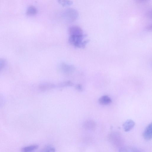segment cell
<instances>
[{
    "label": "cell",
    "mask_w": 152,
    "mask_h": 152,
    "mask_svg": "<svg viewBox=\"0 0 152 152\" xmlns=\"http://www.w3.org/2000/svg\"><path fill=\"white\" fill-rule=\"evenodd\" d=\"M86 37V35L85 34L82 35L70 36L69 42L76 47L84 48L88 42L89 41L85 39Z\"/></svg>",
    "instance_id": "obj_1"
},
{
    "label": "cell",
    "mask_w": 152,
    "mask_h": 152,
    "mask_svg": "<svg viewBox=\"0 0 152 152\" xmlns=\"http://www.w3.org/2000/svg\"><path fill=\"white\" fill-rule=\"evenodd\" d=\"M63 18L67 21L72 22L75 21L78 19V13L75 9L69 8L66 9L63 14Z\"/></svg>",
    "instance_id": "obj_2"
},
{
    "label": "cell",
    "mask_w": 152,
    "mask_h": 152,
    "mask_svg": "<svg viewBox=\"0 0 152 152\" xmlns=\"http://www.w3.org/2000/svg\"><path fill=\"white\" fill-rule=\"evenodd\" d=\"M59 69L61 72L66 74H70L73 73L76 70L74 66L62 62L60 64Z\"/></svg>",
    "instance_id": "obj_3"
},
{
    "label": "cell",
    "mask_w": 152,
    "mask_h": 152,
    "mask_svg": "<svg viewBox=\"0 0 152 152\" xmlns=\"http://www.w3.org/2000/svg\"><path fill=\"white\" fill-rule=\"evenodd\" d=\"M69 32L70 36L82 35L84 34L82 29L77 26L70 27L69 29Z\"/></svg>",
    "instance_id": "obj_4"
},
{
    "label": "cell",
    "mask_w": 152,
    "mask_h": 152,
    "mask_svg": "<svg viewBox=\"0 0 152 152\" xmlns=\"http://www.w3.org/2000/svg\"><path fill=\"white\" fill-rule=\"evenodd\" d=\"M56 87V85L53 83H45L40 84L39 87V89L41 92H46L54 89Z\"/></svg>",
    "instance_id": "obj_5"
},
{
    "label": "cell",
    "mask_w": 152,
    "mask_h": 152,
    "mask_svg": "<svg viewBox=\"0 0 152 152\" xmlns=\"http://www.w3.org/2000/svg\"><path fill=\"white\" fill-rule=\"evenodd\" d=\"M143 137L145 139L150 140L152 138V123L149 124L146 128L143 133Z\"/></svg>",
    "instance_id": "obj_6"
},
{
    "label": "cell",
    "mask_w": 152,
    "mask_h": 152,
    "mask_svg": "<svg viewBox=\"0 0 152 152\" xmlns=\"http://www.w3.org/2000/svg\"><path fill=\"white\" fill-rule=\"evenodd\" d=\"M135 125V123L133 121L131 120H128L123 124V128L125 132H128L134 128Z\"/></svg>",
    "instance_id": "obj_7"
},
{
    "label": "cell",
    "mask_w": 152,
    "mask_h": 152,
    "mask_svg": "<svg viewBox=\"0 0 152 152\" xmlns=\"http://www.w3.org/2000/svg\"><path fill=\"white\" fill-rule=\"evenodd\" d=\"M112 102L111 98L107 95L101 97L98 99V103L101 105L106 106L109 105Z\"/></svg>",
    "instance_id": "obj_8"
},
{
    "label": "cell",
    "mask_w": 152,
    "mask_h": 152,
    "mask_svg": "<svg viewBox=\"0 0 152 152\" xmlns=\"http://www.w3.org/2000/svg\"><path fill=\"white\" fill-rule=\"evenodd\" d=\"M119 152H141L137 148L132 146H125L121 148Z\"/></svg>",
    "instance_id": "obj_9"
},
{
    "label": "cell",
    "mask_w": 152,
    "mask_h": 152,
    "mask_svg": "<svg viewBox=\"0 0 152 152\" xmlns=\"http://www.w3.org/2000/svg\"><path fill=\"white\" fill-rule=\"evenodd\" d=\"M39 146L37 145H33L22 148L21 149L22 152H30L37 149Z\"/></svg>",
    "instance_id": "obj_10"
},
{
    "label": "cell",
    "mask_w": 152,
    "mask_h": 152,
    "mask_svg": "<svg viewBox=\"0 0 152 152\" xmlns=\"http://www.w3.org/2000/svg\"><path fill=\"white\" fill-rule=\"evenodd\" d=\"M37 9L35 7L32 6H29L26 11L27 14L30 16L34 15L37 14Z\"/></svg>",
    "instance_id": "obj_11"
},
{
    "label": "cell",
    "mask_w": 152,
    "mask_h": 152,
    "mask_svg": "<svg viewBox=\"0 0 152 152\" xmlns=\"http://www.w3.org/2000/svg\"><path fill=\"white\" fill-rule=\"evenodd\" d=\"M110 138L111 141H113V144H119L118 142L120 141V139L121 138L120 137V135L118 134L113 133L110 135Z\"/></svg>",
    "instance_id": "obj_12"
},
{
    "label": "cell",
    "mask_w": 152,
    "mask_h": 152,
    "mask_svg": "<svg viewBox=\"0 0 152 152\" xmlns=\"http://www.w3.org/2000/svg\"><path fill=\"white\" fill-rule=\"evenodd\" d=\"M74 83L69 81H66L60 83L58 84V87L60 88L73 86Z\"/></svg>",
    "instance_id": "obj_13"
},
{
    "label": "cell",
    "mask_w": 152,
    "mask_h": 152,
    "mask_svg": "<svg viewBox=\"0 0 152 152\" xmlns=\"http://www.w3.org/2000/svg\"><path fill=\"white\" fill-rule=\"evenodd\" d=\"M83 126L85 129L90 130H92L94 128L95 124L92 121L88 120L84 123Z\"/></svg>",
    "instance_id": "obj_14"
},
{
    "label": "cell",
    "mask_w": 152,
    "mask_h": 152,
    "mask_svg": "<svg viewBox=\"0 0 152 152\" xmlns=\"http://www.w3.org/2000/svg\"><path fill=\"white\" fill-rule=\"evenodd\" d=\"M59 3L64 6H70L73 4V2L69 1H59Z\"/></svg>",
    "instance_id": "obj_15"
},
{
    "label": "cell",
    "mask_w": 152,
    "mask_h": 152,
    "mask_svg": "<svg viewBox=\"0 0 152 152\" xmlns=\"http://www.w3.org/2000/svg\"><path fill=\"white\" fill-rule=\"evenodd\" d=\"M56 150L53 147L48 146L44 148L41 152H55Z\"/></svg>",
    "instance_id": "obj_16"
},
{
    "label": "cell",
    "mask_w": 152,
    "mask_h": 152,
    "mask_svg": "<svg viewBox=\"0 0 152 152\" xmlns=\"http://www.w3.org/2000/svg\"><path fill=\"white\" fill-rule=\"evenodd\" d=\"M6 64V60L3 58H0V72L4 68Z\"/></svg>",
    "instance_id": "obj_17"
},
{
    "label": "cell",
    "mask_w": 152,
    "mask_h": 152,
    "mask_svg": "<svg viewBox=\"0 0 152 152\" xmlns=\"http://www.w3.org/2000/svg\"><path fill=\"white\" fill-rule=\"evenodd\" d=\"M5 104V100L3 96L0 94V108L4 106Z\"/></svg>",
    "instance_id": "obj_18"
},
{
    "label": "cell",
    "mask_w": 152,
    "mask_h": 152,
    "mask_svg": "<svg viewBox=\"0 0 152 152\" xmlns=\"http://www.w3.org/2000/svg\"><path fill=\"white\" fill-rule=\"evenodd\" d=\"M76 89L78 91L81 92L83 90V88L82 86L80 84H77L75 86Z\"/></svg>",
    "instance_id": "obj_19"
}]
</instances>
